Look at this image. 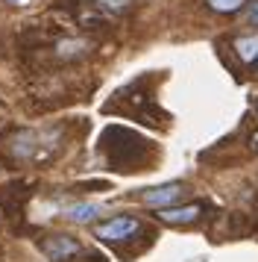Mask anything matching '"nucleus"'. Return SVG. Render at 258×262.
<instances>
[{
  "label": "nucleus",
  "mask_w": 258,
  "mask_h": 262,
  "mask_svg": "<svg viewBox=\"0 0 258 262\" xmlns=\"http://www.w3.org/2000/svg\"><path fill=\"white\" fill-rule=\"evenodd\" d=\"M138 233H141V221L132 218V215H115V218H109V221L94 227V236L100 238V242H106V245L129 242V238H135Z\"/></svg>",
  "instance_id": "obj_1"
},
{
  "label": "nucleus",
  "mask_w": 258,
  "mask_h": 262,
  "mask_svg": "<svg viewBox=\"0 0 258 262\" xmlns=\"http://www.w3.org/2000/svg\"><path fill=\"white\" fill-rule=\"evenodd\" d=\"M41 250L47 253L50 262H68L80 253V242L73 236H65V233H56V236H47L41 242Z\"/></svg>",
  "instance_id": "obj_2"
},
{
  "label": "nucleus",
  "mask_w": 258,
  "mask_h": 262,
  "mask_svg": "<svg viewBox=\"0 0 258 262\" xmlns=\"http://www.w3.org/2000/svg\"><path fill=\"white\" fill-rule=\"evenodd\" d=\"M202 212H205V203H185V206H164V209L156 212V218L170 227H185V224L199 221Z\"/></svg>",
  "instance_id": "obj_3"
},
{
  "label": "nucleus",
  "mask_w": 258,
  "mask_h": 262,
  "mask_svg": "<svg viewBox=\"0 0 258 262\" xmlns=\"http://www.w3.org/2000/svg\"><path fill=\"white\" fill-rule=\"evenodd\" d=\"M185 194V186L182 183H164V186H156V189H147L141 194V201L147 206H156V209H164V206H173L179 198Z\"/></svg>",
  "instance_id": "obj_4"
},
{
  "label": "nucleus",
  "mask_w": 258,
  "mask_h": 262,
  "mask_svg": "<svg viewBox=\"0 0 258 262\" xmlns=\"http://www.w3.org/2000/svg\"><path fill=\"white\" fill-rule=\"evenodd\" d=\"M235 53H238V59L244 62V65H255L258 62V33L255 36H238L232 41Z\"/></svg>",
  "instance_id": "obj_5"
},
{
  "label": "nucleus",
  "mask_w": 258,
  "mask_h": 262,
  "mask_svg": "<svg viewBox=\"0 0 258 262\" xmlns=\"http://www.w3.org/2000/svg\"><path fill=\"white\" fill-rule=\"evenodd\" d=\"M91 6L97 9V12H103V15L120 18V15H129L135 6H138V0H91Z\"/></svg>",
  "instance_id": "obj_6"
},
{
  "label": "nucleus",
  "mask_w": 258,
  "mask_h": 262,
  "mask_svg": "<svg viewBox=\"0 0 258 262\" xmlns=\"http://www.w3.org/2000/svg\"><path fill=\"white\" fill-rule=\"evenodd\" d=\"M65 215L70 221H76V224H88V221H94L100 215V206L97 203H73V206L65 209Z\"/></svg>",
  "instance_id": "obj_7"
},
{
  "label": "nucleus",
  "mask_w": 258,
  "mask_h": 262,
  "mask_svg": "<svg viewBox=\"0 0 258 262\" xmlns=\"http://www.w3.org/2000/svg\"><path fill=\"white\" fill-rule=\"evenodd\" d=\"M33 150H35V136L27 133V130H21L18 139H15V144H12V156H15V159H27Z\"/></svg>",
  "instance_id": "obj_8"
},
{
  "label": "nucleus",
  "mask_w": 258,
  "mask_h": 262,
  "mask_svg": "<svg viewBox=\"0 0 258 262\" xmlns=\"http://www.w3.org/2000/svg\"><path fill=\"white\" fill-rule=\"evenodd\" d=\"M246 0H205V6H209L211 12H220V15H232L238 12L241 6H244Z\"/></svg>",
  "instance_id": "obj_9"
},
{
  "label": "nucleus",
  "mask_w": 258,
  "mask_h": 262,
  "mask_svg": "<svg viewBox=\"0 0 258 262\" xmlns=\"http://www.w3.org/2000/svg\"><path fill=\"white\" fill-rule=\"evenodd\" d=\"M246 21H249L252 27H258V0L252 3V6H249V12H246Z\"/></svg>",
  "instance_id": "obj_10"
},
{
  "label": "nucleus",
  "mask_w": 258,
  "mask_h": 262,
  "mask_svg": "<svg viewBox=\"0 0 258 262\" xmlns=\"http://www.w3.org/2000/svg\"><path fill=\"white\" fill-rule=\"evenodd\" d=\"M249 144H252V150H258V133L252 136V139H249Z\"/></svg>",
  "instance_id": "obj_11"
}]
</instances>
